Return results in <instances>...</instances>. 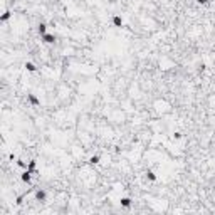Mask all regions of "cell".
I'll return each mask as SVG.
<instances>
[{"label":"cell","instance_id":"16","mask_svg":"<svg viewBox=\"0 0 215 215\" xmlns=\"http://www.w3.org/2000/svg\"><path fill=\"white\" fill-rule=\"evenodd\" d=\"M180 138H182V133H180V131H176V133H175V139H180Z\"/></svg>","mask_w":215,"mask_h":215},{"label":"cell","instance_id":"3","mask_svg":"<svg viewBox=\"0 0 215 215\" xmlns=\"http://www.w3.org/2000/svg\"><path fill=\"white\" fill-rule=\"evenodd\" d=\"M30 175H32V171H30V170H25V171L20 175V180H22L24 183H30Z\"/></svg>","mask_w":215,"mask_h":215},{"label":"cell","instance_id":"9","mask_svg":"<svg viewBox=\"0 0 215 215\" xmlns=\"http://www.w3.org/2000/svg\"><path fill=\"white\" fill-rule=\"evenodd\" d=\"M10 17H12V12H10V10H5V12L2 14V17H0V20H2V22H7V20L10 19Z\"/></svg>","mask_w":215,"mask_h":215},{"label":"cell","instance_id":"12","mask_svg":"<svg viewBox=\"0 0 215 215\" xmlns=\"http://www.w3.org/2000/svg\"><path fill=\"white\" fill-rule=\"evenodd\" d=\"M146 176H148V180H150V182H156V175H155L151 170H148V171H146Z\"/></svg>","mask_w":215,"mask_h":215},{"label":"cell","instance_id":"4","mask_svg":"<svg viewBox=\"0 0 215 215\" xmlns=\"http://www.w3.org/2000/svg\"><path fill=\"white\" fill-rule=\"evenodd\" d=\"M119 202H121V207H125V208H129V207H131V203H133V200H131L129 197H123Z\"/></svg>","mask_w":215,"mask_h":215},{"label":"cell","instance_id":"1","mask_svg":"<svg viewBox=\"0 0 215 215\" xmlns=\"http://www.w3.org/2000/svg\"><path fill=\"white\" fill-rule=\"evenodd\" d=\"M34 197H35L37 202H46V198H47V192H46L44 188H37L35 193H34Z\"/></svg>","mask_w":215,"mask_h":215},{"label":"cell","instance_id":"8","mask_svg":"<svg viewBox=\"0 0 215 215\" xmlns=\"http://www.w3.org/2000/svg\"><path fill=\"white\" fill-rule=\"evenodd\" d=\"M24 67L27 69L29 72H35V71H37V66H35V64H32V62H25V64H24Z\"/></svg>","mask_w":215,"mask_h":215},{"label":"cell","instance_id":"5","mask_svg":"<svg viewBox=\"0 0 215 215\" xmlns=\"http://www.w3.org/2000/svg\"><path fill=\"white\" fill-rule=\"evenodd\" d=\"M27 98H29V103L32 104V106H39V104H40V99L37 98L35 94H29Z\"/></svg>","mask_w":215,"mask_h":215},{"label":"cell","instance_id":"14","mask_svg":"<svg viewBox=\"0 0 215 215\" xmlns=\"http://www.w3.org/2000/svg\"><path fill=\"white\" fill-rule=\"evenodd\" d=\"M25 195H27V193H25ZM25 195H20V197H17V200H15V203H17V205H20V203L24 202V197H25Z\"/></svg>","mask_w":215,"mask_h":215},{"label":"cell","instance_id":"2","mask_svg":"<svg viewBox=\"0 0 215 215\" xmlns=\"http://www.w3.org/2000/svg\"><path fill=\"white\" fill-rule=\"evenodd\" d=\"M40 39H42V42H46V44H54V42H56V35L47 32V34L40 35Z\"/></svg>","mask_w":215,"mask_h":215},{"label":"cell","instance_id":"15","mask_svg":"<svg viewBox=\"0 0 215 215\" xmlns=\"http://www.w3.org/2000/svg\"><path fill=\"white\" fill-rule=\"evenodd\" d=\"M197 3H200V5H205V3H208V0H195Z\"/></svg>","mask_w":215,"mask_h":215},{"label":"cell","instance_id":"10","mask_svg":"<svg viewBox=\"0 0 215 215\" xmlns=\"http://www.w3.org/2000/svg\"><path fill=\"white\" fill-rule=\"evenodd\" d=\"M99 161H101V156H99V155H93V156L89 158V163H91V165H98Z\"/></svg>","mask_w":215,"mask_h":215},{"label":"cell","instance_id":"13","mask_svg":"<svg viewBox=\"0 0 215 215\" xmlns=\"http://www.w3.org/2000/svg\"><path fill=\"white\" fill-rule=\"evenodd\" d=\"M17 165H19L20 168H24V170H27V166H29L25 161H22V160H17Z\"/></svg>","mask_w":215,"mask_h":215},{"label":"cell","instance_id":"7","mask_svg":"<svg viewBox=\"0 0 215 215\" xmlns=\"http://www.w3.org/2000/svg\"><path fill=\"white\" fill-rule=\"evenodd\" d=\"M113 24H114V27H123V19L119 15H114L113 17Z\"/></svg>","mask_w":215,"mask_h":215},{"label":"cell","instance_id":"11","mask_svg":"<svg viewBox=\"0 0 215 215\" xmlns=\"http://www.w3.org/2000/svg\"><path fill=\"white\" fill-rule=\"evenodd\" d=\"M35 166H37V161H35V160H30V161H29V166H27V170H30L32 173H35Z\"/></svg>","mask_w":215,"mask_h":215},{"label":"cell","instance_id":"6","mask_svg":"<svg viewBox=\"0 0 215 215\" xmlns=\"http://www.w3.org/2000/svg\"><path fill=\"white\" fill-rule=\"evenodd\" d=\"M37 32H39V35H44V34H47V24L40 22L39 25H37Z\"/></svg>","mask_w":215,"mask_h":215}]
</instances>
